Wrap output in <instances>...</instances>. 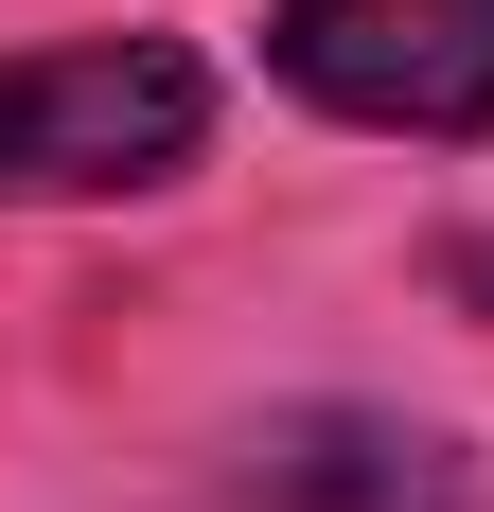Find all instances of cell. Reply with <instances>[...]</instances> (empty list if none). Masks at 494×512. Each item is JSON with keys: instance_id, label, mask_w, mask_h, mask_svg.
Here are the masks:
<instances>
[{"instance_id": "4", "label": "cell", "mask_w": 494, "mask_h": 512, "mask_svg": "<svg viewBox=\"0 0 494 512\" xmlns=\"http://www.w3.org/2000/svg\"><path fill=\"white\" fill-rule=\"evenodd\" d=\"M459 283H477V301H494V248H459Z\"/></svg>"}, {"instance_id": "2", "label": "cell", "mask_w": 494, "mask_h": 512, "mask_svg": "<svg viewBox=\"0 0 494 512\" xmlns=\"http://www.w3.org/2000/svg\"><path fill=\"white\" fill-rule=\"evenodd\" d=\"M265 53L318 124H371V142L494 124V0H265Z\"/></svg>"}, {"instance_id": "3", "label": "cell", "mask_w": 494, "mask_h": 512, "mask_svg": "<svg viewBox=\"0 0 494 512\" xmlns=\"http://www.w3.org/2000/svg\"><path fill=\"white\" fill-rule=\"evenodd\" d=\"M230 512H477V495H459V460L424 442V424L300 407V424H265V442L230 460Z\"/></svg>"}, {"instance_id": "1", "label": "cell", "mask_w": 494, "mask_h": 512, "mask_svg": "<svg viewBox=\"0 0 494 512\" xmlns=\"http://www.w3.org/2000/svg\"><path fill=\"white\" fill-rule=\"evenodd\" d=\"M212 142V71L177 36H53L0 53V212H89V195H159Z\"/></svg>"}]
</instances>
